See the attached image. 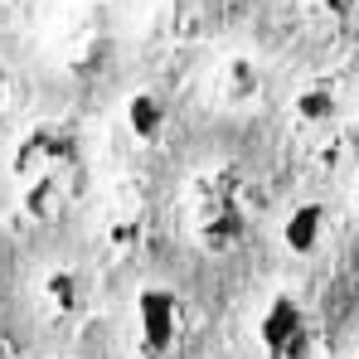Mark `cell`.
Masks as SVG:
<instances>
[{"instance_id": "obj_12", "label": "cell", "mask_w": 359, "mask_h": 359, "mask_svg": "<svg viewBox=\"0 0 359 359\" xmlns=\"http://www.w3.org/2000/svg\"><path fill=\"white\" fill-rule=\"evenodd\" d=\"M0 10H10V0H0Z\"/></svg>"}, {"instance_id": "obj_9", "label": "cell", "mask_w": 359, "mask_h": 359, "mask_svg": "<svg viewBox=\"0 0 359 359\" xmlns=\"http://www.w3.org/2000/svg\"><path fill=\"white\" fill-rule=\"evenodd\" d=\"M316 229H320V214L316 209H297L292 224H287V243L292 248H311L316 243Z\"/></svg>"}, {"instance_id": "obj_7", "label": "cell", "mask_w": 359, "mask_h": 359, "mask_svg": "<svg viewBox=\"0 0 359 359\" xmlns=\"http://www.w3.org/2000/svg\"><path fill=\"white\" fill-rule=\"evenodd\" d=\"M262 335H267V345H272V350L297 345V311H292L287 301H277V306L267 311V320H262Z\"/></svg>"}, {"instance_id": "obj_1", "label": "cell", "mask_w": 359, "mask_h": 359, "mask_svg": "<svg viewBox=\"0 0 359 359\" xmlns=\"http://www.w3.org/2000/svg\"><path fill=\"white\" fill-rule=\"evenodd\" d=\"M68 161H73V136L54 121H34L10 151V175H15V184H29L44 175H63Z\"/></svg>"}, {"instance_id": "obj_8", "label": "cell", "mask_w": 359, "mask_h": 359, "mask_svg": "<svg viewBox=\"0 0 359 359\" xmlns=\"http://www.w3.org/2000/svg\"><path fill=\"white\" fill-rule=\"evenodd\" d=\"M233 238H238V219L229 209H209L204 224H199V243L204 248H229Z\"/></svg>"}, {"instance_id": "obj_11", "label": "cell", "mask_w": 359, "mask_h": 359, "mask_svg": "<svg viewBox=\"0 0 359 359\" xmlns=\"http://www.w3.org/2000/svg\"><path fill=\"white\" fill-rule=\"evenodd\" d=\"M5 93H10V73H5V63H0V102H5Z\"/></svg>"}, {"instance_id": "obj_10", "label": "cell", "mask_w": 359, "mask_h": 359, "mask_svg": "<svg viewBox=\"0 0 359 359\" xmlns=\"http://www.w3.org/2000/svg\"><path fill=\"white\" fill-rule=\"evenodd\" d=\"M0 359H15V345H10V335H0Z\"/></svg>"}, {"instance_id": "obj_6", "label": "cell", "mask_w": 359, "mask_h": 359, "mask_svg": "<svg viewBox=\"0 0 359 359\" xmlns=\"http://www.w3.org/2000/svg\"><path fill=\"white\" fill-rule=\"evenodd\" d=\"M141 233H146V214H117L112 224H107V248L126 257V252H136L141 248Z\"/></svg>"}, {"instance_id": "obj_2", "label": "cell", "mask_w": 359, "mask_h": 359, "mask_svg": "<svg viewBox=\"0 0 359 359\" xmlns=\"http://www.w3.org/2000/svg\"><path fill=\"white\" fill-rule=\"evenodd\" d=\"M180 325H184V311L165 287H146L136 297V335H141V350L146 355H165L175 345Z\"/></svg>"}, {"instance_id": "obj_3", "label": "cell", "mask_w": 359, "mask_h": 359, "mask_svg": "<svg viewBox=\"0 0 359 359\" xmlns=\"http://www.w3.org/2000/svg\"><path fill=\"white\" fill-rule=\"evenodd\" d=\"M88 297H93V282H88V272L83 267H49L44 277H39V311L49 316V320H73V316H83L88 311Z\"/></svg>"}, {"instance_id": "obj_5", "label": "cell", "mask_w": 359, "mask_h": 359, "mask_svg": "<svg viewBox=\"0 0 359 359\" xmlns=\"http://www.w3.org/2000/svg\"><path fill=\"white\" fill-rule=\"evenodd\" d=\"M126 131H131L141 146H156L161 131H165V102H161L156 93H136V97L126 102Z\"/></svg>"}, {"instance_id": "obj_13", "label": "cell", "mask_w": 359, "mask_h": 359, "mask_svg": "<svg viewBox=\"0 0 359 359\" xmlns=\"http://www.w3.org/2000/svg\"><path fill=\"white\" fill-rule=\"evenodd\" d=\"M0 335H5V330H0Z\"/></svg>"}, {"instance_id": "obj_4", "label": "cell", "mask_w": 359, "mask_h": 359, "mask_svg": "<svg viewBox=\"0 0 359 359\" xmlns=\"http://www.w3.org/2000/svg\"><path fill=\"white\" fill-rule=\"evenodd\" d=\"M63 209H68V184H63V175H44V180L20 184V214L29 224H59Z\"/></svg>"}]
</instances>
